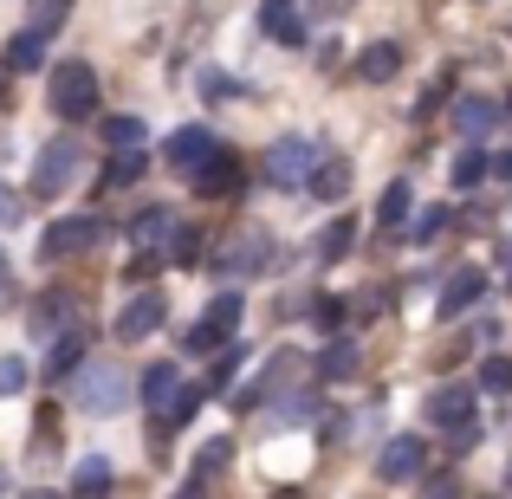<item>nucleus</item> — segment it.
Listing matches in <instances>:
<instances>
[{"label":"nucleus","mask_w":512,"mask_h":499,"mask_svg":"<svg viewBox=\"0 0 512 499\" xmlns=\"http://www.w3.org/2000/svg\"><path fill=\"white\" fill-rule=\"evenodd\" d=\"M46 98H52V111H59L65 124H78V117L98 111V72H91L85 59H59L52 78H46Z\"/></svg>","instance_id":"1"},{"label":"nucleus","mask_w":512,"mask_h":499,"mask_svg":"<svg viewBox=\"0 0 512 499\" xmlns=\"http://www.w3.org/2000/svg\"><path fill=\"white\" fill-rule=\"evenodd\" d=\"M130 402V383L117 363H91V370H78V409L91 415H117Z\"/></svg>","instance_id":"2"},{"label":"nucleus","mask_w":512,"mask_h":499,"mask_svg":"<svg viewBox=\"0 0 512 499\" xmlns=\"http://www.w3.org/2000/svg\"><path fill=\"white\" fill-rule=\"evenodd\" d=\"M72 175H78V143H72V137L46 143V150H39V163H33V195H39V201L65 195V188H72Z\"/></svg>","instance_id":"3"},{"label":"nucleus","mask_w":512,"mask_h":499,"mask_svg":"<svg viewBox=\"0 0 512 499\" xmlns=\"http://www.w3.org/2000/svg\"><path fill=\"white\" fill-rule=\"evenodd\" d=\"M234 325H240V299H214L208 318H195V325H188L182 350H188V357H208V350H221L227 337H234Z\"/></svg>","instance_id":"4"},{"label":"nucleus","mask_w":512,"mask_h":499,"mask_svg":"<svg viewBox=\"0 0 512 499\" xmlns=\"http://www.w3.org/2000/svg\"><path fill=\"white\" fill-rule=\"evenodd\" d=\"M428 474V441L422 435H396L383 448V461H376V480H389V487H402V480H422Z\"/></svg>","instance_id":"5"},{"label":"nucleus","mask_w":512,"mask_h":499,"mask_svg":"<svg viewBox=\"0 0 512 499\" xmlns=\"http://www.w3.org/2000/svg\"><path fill=\"white\" fill-rule=\"evenodd\" d=\"M163 156H169L175 175H195L201 163H214V156H221V137H214V130H201V124H182V130L169 137Z\"/></svg>","instance_id":"6"},{"label":"nucleus","mask_w":512,"mask_h":499,"mask_svg":"<svg viewBox=\"0 0 512 499\" xmlns=\"http://www.w3.org/2000/svg\"><path fill=\"white\" fill-rule=\"evenodd\" d=\"M98 240H104V227L91 221V214H65V221L46 227V240H39V247H46L52 260H72V253H91Z\"/></svg>","instance_id":"7"},{"label":"nucleus","mask_w":512,"mask_h":499,"mask_svg":"<svg viewBox=\"0 0 512 499\" xmlns=\"http://www.w3.org/2000/svg\"><path fill=\"white\" fill-rule=\"evenodd\" d=\"M163 318H169V299L150 286V292H137V299L117 312V337H124V344H143L150 331H163Z\"/></svg>","instance_id":"8"},{"label":"nucleus","mask_w":512,"mask_h":499,"mask_svg":"<svg viewBox=\"0 0 512 499\" xmlns=\"http://www.w3.org/2000/svg\"><path fill=\"white\" fill-rule=\"evenodd\" d=\"M318 163V150L305 137H286V143H273V156H266V182H279V188H299L305 175H312Z\"/></svg>","instance_id":"9"},{"label":"nucleus","mask_w":512,"mask_h":499,"mask_svg":"<svg viewBox=\"0 0 512 499\" xmlns=\"http://www.w3.org/2000/svg\"><path fill=\"white\" fill-rule=\"evenodd\" d=\"M428 422L435 428H474V389L467 383H441L428 396Z\"/></svg>","instance_id":"10"},{"label":"nucleus","mask_w":512,"mask_h":499,"mask_svg":"<svg viewBox=\"0 0 512 499\" xmlns=\"http://www.w3.org/2000/svg\"><path fill=\"white\" fill-rule=\"evenodd\" d=\"M188 182H195V195H234V188L247 182V169H240V156H234V150H221L214 163H201L195 175H188Z\"/></svg>","instance_id":"11"},{"label":"nucleus","mask_w":512,"mask_h":499,"mask_svg":"<svg viewBox=\"0 0 512 499\" xmlns=\"http://www.w3.org/2000/svg\"><path fill=\"white\" fill-rule=\"evenodd\" d=\"M305 188H312V201H344L350 195V156H318Z\"/></svg>","instance_id":"12"},{"label":"nucleus","mask_w":512,"mask_h":499,"mask_svg":"<svg viewBox=\"0 0 512 499\" xmlns=\"http://www.w3.org/2000/svg\"><path fill=\"white\" fill-rule=\"evenodd\" d=\"M480 292H487V273H480V266H461V273L441 286V305H435V312H441V318H461L467 305L480 299Z\"/></svg>","instance_id":"13"},{"label":"nucleus","mask_w":512,"mask_h":499,"mask_svg":"<svg viewBox=\"0 0 512 499\" xmlns=\"http://www.w3.org/2000/svg\"><path fill=\"white\" fill-rule=\"evenodd\" d=\"M396 72H402V46H396V39L363 46V59H357V78H363V85H389Z\"/></svg>","instance_id":"14"},{"label":"nucleus","mask_w":512,"mask_h":499,"mask_svg":"<svg viewBox=\"0 0 512 499\" xmlns=\"http://www.w3.org/2000/svg\"><path fill=\"white\" fill-rule=\"evenodd\" d=\"M260 26L279 39V46H305V20L292 0H260Z\"/></svg>","instance_id":"15"},{"label":"nucleus","mask_w":512,"mask_h":499,"mask_svg":"<svg viewBox=\"0 0 512 499\" xmlns=\"http://www.w3.org/2000/svg\"><path fill=\"white\" fill-rule=\"evenodd\" d=\"M0 65H7V72H39V65H46V33H33V26H26V33H13Z\"/></svg>","instance_id":"16"},{"label":"nucleus","mask_w":512,"mask_h":499,"mask_svg":"<svg viewBox=\"0 0 512 499\" xmlns=\"http://www.w3.org/2000/svg\"><path fill=\"white\" fill-rule=\"evenodd\" d=\"M266 247H273V240H266L260 227H247V234H234V260H227V266H234V273H266V266H273Z\"/></svg>","instance_id":"17"},{"label":"nucleus","mask_w":512,"mask_h":499,"mask_svg":"<svg viewBox=\"0 0 512 499\" xmlns=\"http://www.w3.org/2000/svg\"><path fill=\"white\" fill-rule=\"evenodd\" d=\"M350 247H357V221H350V214L325 221V227H318V240H312V253H318V260H344Z\"/></svg>","instance_id":"18"},{"label":"nucleus","mask_w":512,"mask_h":499,"mask_svg":"<svg viewBox=\"0 0 512 499\" xmlns=\"http://www.w3.org/2000/svg\"><path fill=\"white\" fill-rule=\"evenodd\" d=\"M130 234H137V247H143V253H163V247H169V234H175V214H169V208H143Z\"/></svg>","instance_id":"19"},{"label":"nucleus","mask_w":512,"mask_h":499,"mask_svg":"<svg viewBox=\"0 0 512 499\" xmlns=\"http://www.w3.org/2000/svg\"><path fill=\"white\" fill-rule=\"evenodd\" d=\"M85 344H91V331H85V325L65 331L59 344H52V357H46V376H72V370H78V357H85Z\"/></svg>","instance_id":"20"},{"label":"nucleus","mask_w":512,"mask_h":499,"mask_svg":"<svg viewBox=\"0 0 512 499\" xmlns=\"http://www.w3.org/2000/svg\"><path fill=\"white\" fill-rule=\"evenodd\" d=\"M493 117H500V104H487V98H461V104H454V124H461L467 137H487Z\"/></svg>","instance_id":"21"},{"label":"nucleus","mask_w":512,"mask_h":499,"mask_svg":"<svg viewBox=\"0 0 512 499\" xmlns=\"http://www.w3.org/2000/svg\"><path fill=\"white\" fill-rule=\"evenodd\" d=\"M175 383H182L175 363H150V370H143V409H163V402L175 396Z\"/></svg>","instance_id":"22"},{"label":"nucleus","mask_w":512,"mask_h":499,"mask_svg":"<svg viewBox=\"0 0 512 499\" xmlns=\"http://www.w3.org/2000/svg\"><path fill=\"white\" fill-rule=\"evenodd\" d=\"M65 318H72V292H46V299L33 305V331H39V337H52Z\"/></svg>","instance_id":"23"},{"label":"nucleus","mask_w":512,"mask_h":499,"mask_svg":"<svg viewBox=\"0 0 512 499\" xmlns=\"http://www.w3.org/2000/svg\"><path fill=\"white\" fill-rule=\"evenodd\" d=\"M318 376H325V383H344V376H357V344H331L325 357H318Z\"/></svg>","instance_id":"24"},{"label":"nucleus","mask_w":512,"mask_h":499,"mask_svg":"<svg viewBox=\"0 0 512 499\" xmlns=\"http://www.w3.org/2000/svg\"><path fill=\"white\" fill-rule=\"evenodd\" d=\"M409 208H415L409 182H389V188H383V201H376V221H383V227H396V221H409Z\"/></svg>","instance_id":"25"},{"label":"nucleus","mask_w":512,"mask_h":499,"mask_svg":"<svg viewBox=\"0 0 512 499\" xmlns=\"http://www.w3.org/2000/svg\"><path fill=\"white\" fill-rule=\"evenodd\" d=\"M104 143L111 150H143V117H104Z\"/></svg>","instance_id":"26"},{"label":"nucleus","mask_w":512,"mask_h":499,"mask_svg":"<svg viewBox=\"0 0 512 499\" xmlns=\"http://www.w3.org/2000/svg\"><path fill=\"white\" fill-rule=\"evenodd\" d=\"M195 85L208 91L214 104H234V98H247V85H234V78H227V72H214V65H201V72H195Z\"/></svg>","instance_id":"27"},{"label":"nucleus","mask_w":512,"mask_h":499,"mask_svg":"<svg viewBox=\"0 0 512 499\" xmlns=\"http://www.w3.org/2000/svg\"><path fill=\"white\" fill-rule=\"evenodd\" d=\"M143 163H150L143 150H117V156H111V169H104V188H124V182H137V175H143Z\"/></svg>","instance_id":"28"},{"label":"nucleus","mask_w":512,"mask_h":499,"mask_svg":"<svg viewBox=\"0 0 512 499\" xmlns=\"http://www.w3.org/2000/svg\"><path fill=\"white\" fill-rule=\"evenodd\" d=\"M201 409V389H188V383H175V396L163 402V428H182L188 415Z\"/></svg>","instance_id":"29"},{"label":"nucleus","mask_w":512,"mask_h":499,"mask_svg":"<svg viewBox=\"0 0 512 499\" xmlns=\"http://www.w3.org/2000/svg\"><path fill=\"white\" fill-rule=\"evenodd\" d=\"M72 487H78V493H104V487H111V461H104V454H91V461H78Z\"/></svg>","instance_id":"30"},{"label":"nucleus","mask_w":512,"mask_h":499,"mask_svg":"<svg viewBox=\"0 0 512 499\" xmlns=\"http://www.w3.org/2000/svg\"><path fill=\"white\" fill-rule=\"evenodd\" d=\"M448 182H454V188L487 182V156H480V150H461V156H454V169H448Z\"/></svg>","instance_id":"31"},{"label":"nucleus","mask_w":512,"mask_h":499,"mask_svg":"<svg viewBox=\"0 0 512 499\" xmlns=\"http://www.w3.org/2000/svg\"><path fill=\"white\" fill-rule=\"evenodd\" d=\"M163 253H169V260H175V266H195V260H201V234H195V227H175V234H169V247H163Z\"/></svg>","instance_id":"32"},{"label":"nucleus","mask_w":512,"mask_h":499,"mask_svg":"<svg viewBox=\"0 0 512 499\" xmlns=\"http://www.w3.org/2000/svg\"><path fill=\"white\" fill-rule=\"evenodd\" d=\"M65 13H72V0H33V33H52V26H65Z\"/></svg>","instance_id":"33"},{"label":"nucleus","mask_w":512,"mask_h":499,"mask_svg":"<svg viewBox=\"0 0 512 499\" xmlns=\"http://www.w3.org/2000/svg\"><path fill=\"white\" fill-rule=\"evenodd\" d=\"M480 389H493V396H512V357H487V370H480Z\"/></svg>","instance_id":"34"},{"label":"nucleus","mask_w":512,"mask_h":499,"mask_svg":"<svg viewBox=\"0 0 512 499\" xmlns=\"http://www.w3.org/2000/svg\"><path fill=\"white\" fill-rule=\"evenodd\" d=\"M20 389H26V363L0 350V396H20Z\"/></svg>","instance_id":"35"},{"label":"nucleus","mask_w":512,"mask_h":499,"mask_svg":"<svg viewBox=\"0 0 512 499\" xmlns=\"http://www.w3.org/2000/svg\"><path fill=\"white\" fill-rule=\"evenodd\" d=\"M415 499H461V480H454V474H428Z\"/></svg>","instance_id":"36"},{"label":"nucleus","mask_w":512,"mask_h":499,"mask_svg":"<svg viewBox=\"0 0 512 499\" xmlns=\"http://www.w3.org/2000/svg\"><path fill=\"white\" fill-rule=\"evenodd\" d=\"M221 467H227V441H208V448H201V467H195V474H201V480H214Z\"/></svg>","instance_id":"37"},{"label":"nucleus","mask_w":512,"mask_h":499,"mask_svg":"<svg viewBox=\"0 0 512 499\" xmlns=\"http://www.w3.org/2000/svg\"><path fill=\"white\" fill-rule=\"evenodd\" d=\"M279 415H286V422H312V415H318V402H312V396H292Z\"/></svg>","instance_id":"38"},{"label":"nucleus","mask_w":512,"mask_h":499,"mask_svg":"<svg viewBox=\"0 0 512 499\" xmlns=\"http://www.w3.org/2000/svg\"><path fill=\"white\" fill-rule=\"evenodd\" d=\"M338 305H344V299H318V325H331V331H338V325H344V312H338Z\"/></svg>","instance_id":"39"},{"label":"nucleus","mask_w":512,"mask_h":499,"mask_svg":"<svg viewBox=\"0 0 512 499\" xmlns=\"http://www.w3.org/2000/svg\"><path fill=\"white\" fill-rule=\"evenodd\" d=\"M487 175H500V182H512V150H500V156H487Z\"/></svg>","instance_id":"40"},{"label":"nucleus","mask_w":512,"mask_h":499,"mask_svg":"<svg viewBox=\"0 0 512 499\" xmlns=\"http://www.w3.org/2000/svg\"><path fill=\"white\" fill-rule=\"evenodd\" d=\"M26 499H59V493H46V487H33V493H26Z\"/></svg>","instance_id":"41"},{"label":"nucleus","mask_w":512,"mask_h":499,"mask_svg":"<svg viewBox=\"0 0 512 499\" xmlns=\"http://www.w3.org/2000/svg\"><path fill=\"white\" fill-rule=\"evenodd\" d=\"M175 499H201V487H182V493H175Z\"/></svg>","instance_id":"42"},{"label":"nucleus","mask_w":512,"mask_h":499,"mask_svg":"<svg viewBox=\"0 0 512 499\" xmlns=\"http://www.w3.org/2000/svg\"><path fill=\"white\" fill-rule=\"evenodd\" d=\"M506 117H512V91H506Z\"/></svg>","instance_id":"43"},{"label":"nucleus","mask_w":512,"mask_h":499,"mask_svg":"<svg viewBox=\"0 0 512 499\" xmlns=\"http://www.w3.org/2000/svg\"><path fill=\"white\" fill-rule=\"evenodd\" d=\"M506 273H512V247H506Z\"/></svg>","instance_id":"44"},{"label":"nucleus","mask_w":512,"mask_h":499,"mask_svg":"<svg viewBox=\"0 0 512 499\" xmlns=\"http://www.w3.org/2000/svg\"><path fill=\"white\" fill-rule=\"evenodd\" d=\"M506 493H512V467H506Z\"/></svg>","instance_id":"45"},{"label":"nucleus","mask_w":512,"mask_h":499,"mask_svg":"<svg viewBox=\"0 0 512 499\" xmlns=\"http://www.w3.org/2000/svg\"><path fill=\"white\" fill-rule=\"evenodd\" d=\"M506 292H512V273H506Z\"/></svg>","instance_id":"46"}]
</instances>
